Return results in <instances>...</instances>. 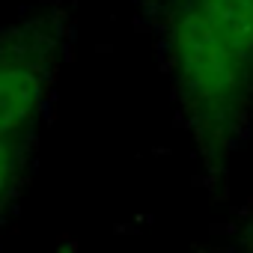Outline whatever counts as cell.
Wrapping results in <instances>:
<instances>
[{
    "mask_svg": "<svg viewBox=\"0 0 253 253\" xmlns=\"http://www.w3.org/2000/svg\"><path fill=\"white\" fill-rule=\"evenodd\" d=\"M167 63L194 131L209 152L229 146L253 86V57L232 45L194 3L167 27Z\"/></svg>",
    "mask_w": 253,
    "mask_h": 253,
    "instance_id": "1",
    "label": "cell"
},
{
    "mask_svg": "<svg viewBox=\"0 0 253 253\" xmlns=\"http://www.w3.org/2000/svg\"><path fill=\"white\" fill-rule=\"evenodd\" d=\"M244 253H253V250H244Z\"/></svg>",
    "mask_w": 253,
    "mask_h": 253,
    "instance_id": "5",
    "label": "cell"
},
{
    "mask_svg": "<svg viewBox=\"0 0 253 253\" xmlns=\"http://www.w3.org/2000/svg\"><path fill=\"white\" fill-rule=\"evenodd\" d=\"M244 250H253V223H250V229H247V247Z\"/></svg>",
    "mask_w": 253,
    "mask_h": 253,
    "instance_id": "4",
    "label": "cell"
},
{
    "mask_svg": "<svg viewBox=\"0 0 253 253\" xmlns=\"http://www.w3.org/2000/svg\"><path fill=\"white\" fill-rule=\"evenodd\" d=\"M57 66V36L24 24L0 36V137L24 140L39 122Z\"/></svg>",
    "mask_w": 253,
    "mask_h": 253,
    "instance_id": "2",
    "label": "cell"
},
{
    "mask_svg": "<svg viewBox=\"0 0 253 253\" xmlns=\"http://www.w3.org/2000/svg\"><path fill=\"white\" fill-rule=\"evenodd\" d=\"M24 140L0 137V217H3L24 179Z\"/></svg>",
    "mask_w": 253,
    "mask_h": 253,
    "instance_id": "3",
    "label": "cell"
}]
</instances>
